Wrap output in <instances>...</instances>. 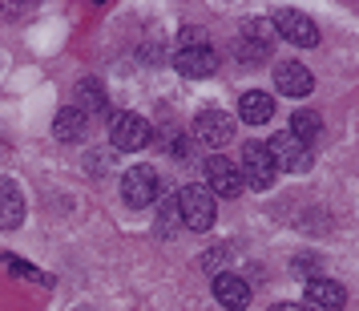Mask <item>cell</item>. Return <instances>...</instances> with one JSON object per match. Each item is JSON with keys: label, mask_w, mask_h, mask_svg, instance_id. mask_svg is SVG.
Here are the masks:
<instances>
[{"label": "cell", "mask_w": 359, "mask_h": 311, "mask_svg": "<svg viewBox=\"0 0 359 311\" xmlns=\"http://www.w3.org/2000/svg\"><path fill=\"white\" fill-rule=\"evenodd\" d=\"M178 214L190 230H210L214 218H218V206H214V194L202 186V182H190L178 190Z\"/></svg>", "instance_id": "1"}, {"label": "cell", "mask_w": 359, "mask_h": 311, "mask_svg": "<svg viewBox=\"0 0 359 311\" xmlns=\"http://www.w3.org/2000/svg\"><path fill=\"white\" fill-rule=\"evenodd\" d=\"M149 138H154V126H149L142 114H114V121H109V142H114V150H121V154L146 150Z\"/></svg>", "instance_id": "2"}, {"label": "cell", "mask_w": 359, "mask_h": 311, "mask_svg": "<svg viewBox=\"0 0 359 311\" xmlns=\"http://www.w3.org/2000/svg\"><path fill=\"white\" fill-rule=\"evenodd\" d=\"M238 174H243V186H250V190H271L275 174H278L275 162H271V150L262 146V142H246Z\"/></svg>", "instance_id": "3"}, {"label": "cell", "mask_w": 359, "mask_h": 311, "mask_svg": "<svg viewBox=\"0 0 359 311\" xmlns=\"http://www.w3.org/2000/svg\"><path fill=\"white\" fill-rule=\"evenodd\" d=\"M266 150H271V162H275V170H287V174H303V170H311V150L294 138V133H275L271 142H266Z\"/></svg>", "instance_id": "4"}, {"label": "cell", "mask_w": 359, "mask_h": 311, "mask_svg": "<svg viewBox=\"0 0 359 311\" xmlns=\"http://www.w3.org/2000/svg\"><path fill=\"white\" fill-rule=\"evenodd\" d=\"M275 33L283 41H291L299 49H315L319 45V29H315V20L303 17L299 8H278L275 13Z\"/></svg>", "instance_id": "5"}, {"label": "cell", "mask_w": 359, "mask_h": 311, "mask_svg": "<svg viewBox=\"0 0 359 311\" xmlns=\"http://www.w3.org/2000/svg\"><path fill=\"white\" fill-rule=\"evenodd\" d=\"M121 198L130 202V206H154L158 202V174L149 170V166H130L126 170V178H121Z\"/></svg>", "instance_id": "6"}, {"label": "cell", "mask_w": 359, "mask_h": 311, "mask_svg": "<svg viewBox=\"0 0 359 311\" xmlns=\"http://www.w3.org/2000/svg\"><path fill=\"white\" fill-rule=\"evenodd\" d=\"M174 69L186 73V77H214L218 73V53L206 45H178L174 49Z\"/></svg>", "instance_id": "7"}, {"label": "cell", "mask_w": 359, "mask_h": 311, "mask_svg": "<svg viewBox=\"0 0 359 311\" xmlns=\"http://www.w3.org/2000/svg\"><path fill=\"white\" fill-rule=\"evenodd\" d=\"M194 133L202 146L218 150V146H226V142H234V117L222 114V110H206V114L194 117Z\"/></svg>", "instance_id": "8"}, {"label": "cell", "mask_w": 359, "mask_h": 311, "mask_svg": "<svg viewBox=\"0 0 359 311\" xmlns=\"http://www.w3.org/2000/svg\"><path fill=\"white\" fill-rule=\"evenodd\" d=\"M303 307L307 311H343L347 307V287L335 279H311L303 291Z\"/></svg>", "instance_id": "9"}, {"label": "cell", "mask_w": 359, "mask_h": 311, "mask_svg": "<svg viewBox=\"0 0 359 311\" xmlns=\"http://www.w3.org/2000/svg\"><path fill=\"white\" fill-rule=\"evenodd\" d=\"M206 190L210 194H222V198H234L243 190V174H238V166L230 162V158H206Z\"/></svg>", "instance_id": "10"}, {"label": "cell", "mask_w": 359, "mask_h": 311, "mask_svg": "<svg viewBox=\"0 0 359 311\" xmlns=\"http://www.w3.org/2000/svg\"><path fill=\"white\" fill-rule=\"evenodd\" d=\"M275 85L278 93H287V98H307L311 89H315V77H311L307 65H299V61H283L275 73Z\"/></svg>", "instance_id": "11"}, {"label": "cell", "mask_w": 359, "mask_h": 311, "mask_svg": "<svg viewBox=\"0 0 359 311\" xmlns=\"http://www.w3.org/2000/svg\"><path fill=\"white\" fill-rule=\"evenodd\" d=\"M214 299H218L226 311H243L246 303H250V283H246L243 275L226 271V275L214 279Z\"/></svg>", "instance_id": "12"}, {"label": "cell", "mask_w": 359, "mask_h": 311, "mask_svg": "<svg viewBox=\"0 0 359 311\" xmlns=\"http://www.w3.org/2000/svg\"><path fill=\"white\" fill-rule=\"evenodd\" d=\"M238 117H243L246 126H266L271 117H275V101L271 93H262V89H250L238 98Z\"/></svg>", "instance_id": "13"}, {"label": "cell", "mask_w": 359, "mask_h": 311, "mask_svg": "<svg viewBox=\"0 0 359 311\" xmlns=\"http://www.w3.org/2000/svg\"><path fill=\"white\" fill-rule=\"evenodd\" d=\"M20 218H25V198L8 178H0V230L20 227Z\"/></svg>", "instance_id": "14"}, {"label": "cell", "mask_w": 359, "mask_h": 311, "mask_svg": "<svg viewBox=\"0 0 359 311\" xmlns=\"http://www.w3.org/2000/svg\"><path fill=\"white\" fill-rule=\"evenodd\" d=\"M53 133H57L61 142H81L85 133H89V117H85L77 105H65V110L57 114V126H53Z\"/></svg>", "instance_id": "15"}, {"label": "cell", "mask_w": 359, "mask_h": 311, "mask_svg": "<svg viewBox=\"0 0 359 311\" xmlns=\"http://www.w3.org/2000/svg\"><path fill=\"white\" fill-rule=\"evenodd\" d=\"M77 110H81L85 117H105L109 114V98L101 93V85L93 81V77H85V81L77 85Z\"/></svg>", "instance_id": "16"}, {"label": "cell", "mask_w": 359, "mask_h": 311, "mask_svg": "<svg viewBox=\"0 0 359 311\" xmlns=\"http://www.w3.org/2000/svg\"><path fill=\"white\" fill-rule=\"evenodd\" d=\"M319 130H323V121H319L315 110H294V114H291V130H287V133H294L303 146H311V142L319 138Z\"/></svg>", "instance_id": "17"}, {"label": "cell", "mask_w": 359, "mask_h": 311, "mask_svg": "<svg viewBox=\"0 0 359 311\" xmlns=\"http://www.w3.org/2000/svg\"><path fill=\"white\" fill-rule=\"evenodd\" d=\"M271 45H275V41H262L259 29H250V37L234 45V57H238V61H250V65H255V61H266V57H271Z\"/></svg>", "instance_id": "18"}, {"label": "cell", "mask_w": 359, "mask_h": 311, "mask_svg": "<svg viewBox=\"0 0 359 311\" xmlns=\"http://www.w3.org/2000/svg\"><path fill=\"white\" fill-rule=\"evenodd\" d=\"M178 194H165L162 206H158V234H170V230L178 227Z\"/></svg>", "instance_id": "19"}, {"label": "cell", "mask_w": 359, "mask_h": 311, "mask_svg": "<svg viewBox=\"0 0 359 311\" xmlns=\"http://www.w3.org/2000/svg\"><path fill=\"white\" fill-rule=\"evenodd\" d=\"M4 267L8 271H17V275H25V279H36V283H49V275H41V271H33L25 259H17V255H4Z\"/></svg>", "instance_id": "20"}, {"label": "cell", "mask_w": 359, "mask_h": 311, "mask_svg": "<svg viewBox=\"0 0 359 311\" xmlns=\"http://www.w3.org/2000/svg\"><path fill=\"white\" fill-rule=\"evenodd\" d=\"M311 263H315L311 255H307V259H303V255H294V275H311V271H315Z\"/></svg>", "instance_id": "21"}, {"label": "cell", "mask_w": 359, "mask_h": 311, "mask_svg": "<svg viewBox=\"0 0 359 311\" xmlns=\"http://www.w3.org/2000/svg\"><path fill=\"white\" fill-rule=\"evenodd\" d=\"M271 311H307V307H303V303H275Z\"/></svg>", "instance_id": "22"}]
</instances>
